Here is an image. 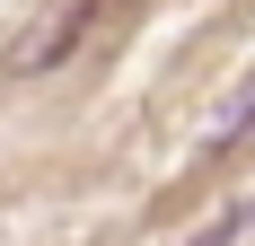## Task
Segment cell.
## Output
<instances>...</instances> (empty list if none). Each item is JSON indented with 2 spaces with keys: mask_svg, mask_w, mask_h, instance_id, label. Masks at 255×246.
<instances>
[{
  "mask_svg": "<svg viewBox=\"0 0 255 246\" xmlns=\"http://www.w3.org/2000/svg\"><path fill=\"white\" fill-rule=\"evenodd\" d=\"M247 123H255V79H247V88H238L229 106H220V115H211V149H229L238 132H247Z\"/></svg>",
  "mask_w": 255,
  "mask_h": 246,
  "instance_id": "6da1fadb",
  "label": "cell"
},
{
  "mask_svg": "<svg viewBox=\"0 0 255 246\" xmlns=\"http://www.w3.org/2000/svg\"><path fill=\"white\" fill-rule=\"evenodd\" d=\"M247 220H255V202H229V211H220V220H211L194 246H238V238H247Z\"/></svg>",
  "mask_w": 255,
  "mask_h": 246,
  "instance_id": "7a4b0ae2",
  "label": "cell"
}]
</instances>
